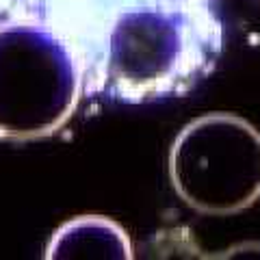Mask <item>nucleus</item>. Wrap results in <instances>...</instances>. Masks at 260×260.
<instances>
[{"mask_svg":"<svg viewBox=\"0 0 260 260\" xmlns=\"http://www.w3.org/2000/svg\"><path fill=\"white\" fill-rule=\"evenodd\" d=\"M63 28L83 93L124 104L178 98L221 56L217 0H35Z\"/></svg>","mask_w":260,"mask_h":260,"instance_id":"obj_1","label":"nucleus"},{"mask_svg":"<svg viewBox=\"0 0 260 260\" xmlns=\"http://www.w3.org/2000/svg\"><path fill=\"white\" fill-rule=\"evenodd\" d=\"M83 93L70 37L35 0L0 5V139L59 130Z\"/></svg>","mask_w":260,"mask_h":260,"instance_id":"obj_2","label":"nucleus"},{"mask_svg":"<svg viewBox=\"0 0 260 260\" xmlns=\"http://www.w3.org/2000/svg\"><path fill=\"white\" fill-rule=\"evenodd\" d=\"M169 178L198 213H241L260 198V133L230 113L193 119L172 145Z\"/></svg>","mask_w":260,"mask_h":260,"instance_id":"obj_3","label":"nucleus"},{"mask_svg":"<svg viewBox=\"0 0 260 260\" xmlns=\"http://www.w3.org/2000/svg\"><path fill=\"white\" fill-rule=\"evenodd\" d=\"M48 260H130L133 245L126 230L107 217L87 215L63 223L46 247Z\"/></svg>","mask_w":260,"mask_h":260,"instance_id":"obj_4","label":"nucleus"}]
</instances>
